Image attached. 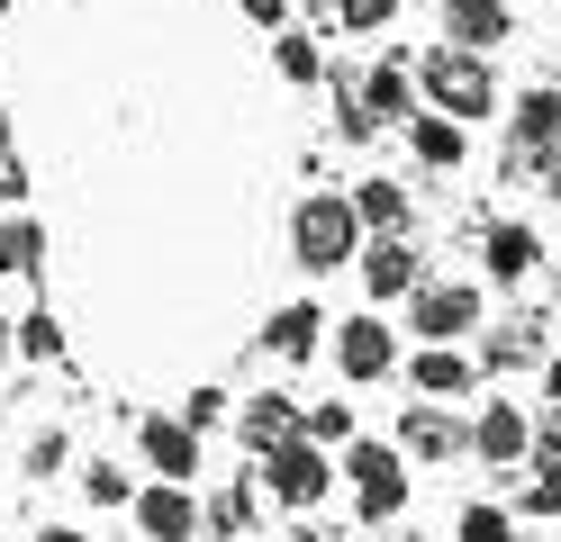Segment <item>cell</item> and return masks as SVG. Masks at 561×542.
I'll use <instances>...</instances> for the list:
<instances>
[{
	"label": "cell",
	"mask_w": 561,
	"mask_h": 542,
	"mask_svg": "<svg viewBox=\"0 0 561 542\" xmlns=\"http://www.w3.org/2000/svg\"><path fill=\"white\" fill-rule=\"evenodd\" d=\"M416 72V100L426 108H444V118H462V127H480V118H499L507 108V91H499V72H489V55H471V46H426L408 64Z\"/></svg>",
	"instance_id": "1"
},
{
	"label": "cell",
	"mask_w": 561,
	"mask_h": 542,
	"mask_svg": "<svg viewBox=\"0 0 561 542\" xmlns=\"http://www.w3.org/2000/svg\"><path fill=\"white\" fill-rule=\"evenodd\" d=\"M335 470H344V488H354V516H363V524H390V516H408L416 461L390 443V434H354V443L335 452Z\"/></svg>",
	"instance_id": "2"
},
{
	"label": "cell",
	"mask_w": 561,
	"mask_h": 542,
	"mask_svg": "<svg viewBox=\"0 0 561 542\" xmlns=\"http://www.w3.org/2000/svg\"><path fill=\"white\" fill-rule=\"evenodd\" d=\"M290 263L299 272H354L363 263V217L344 191H308L290 208Z\"/></svg>",
	"instance_id": "3"
},
{
	"label": "cell",
	"mask_w": 561,
	"mask_h": 542,
	"mask_svg": "<svg viewBox=\"0 0 561 542\" xmlns=\"http://www.w3.org/2000/svg\"><path fill=\"white\" fill-rule=\"evenodd\" d=\"M399 325H408V344H480L489 280H426V289L399 308Z\"/></svg>",
	"instance_id": "4"
},
{
	"label": "cell",
	"mask_w": 561,
	"mask_h": 542,
	"mask_svg": "<svg viewBox=\"0 0 561 542\" xmlns=\"http://www.w3.org/2000/svg\"><path fill=\"white\" fill-rule=\"evenodd\" d=\"M254 480H263V497H272V506H327V488L344 480V470H335V452H327V443H308V434H299V443H280V452H263V461H254Z\"/></svg>",
	"instance_id": "5"
},
{
	"label": "cell",
	"mask_w": 561,
	"mask_h": 542,
	"mask_svg": "<svg viewBox=\"0 0 561 542\" xmlns=\"http://www.w3.org/2000/svg\"><path fill=\"white\" fill-rule=\"evenodd\" d=\"M327 353H335V371L354 380V389H371V380H390V371H399V325L380 316V308H354V316H335Z\"/></svg>",
	"instance_id": "6"
},
{
	"label": "cell",
	"mask_w": 561,
	"mask_h": 542,
	"mask_svg": "<svg viewBox=\"0 0 561 542\" xmlns=\"http://www.w3.org/2000/svg\"><path fill=\"white\" fill-rule=\"evenodd\" d=\"M399 380H408V397H426V407H471L480 397V353L471 344H416L399 361Z\"/></svg>",
	"instance_id": "7"
},
{
	"label": "cell",
	"mask_w": 561,
	"mask_h": 542,
	"mask_svg": "<svg viewBox=\"0 0 561 542\" xmlns=\"http://www.w3.org/2000/svg\"><path fill=\"white\" fill-rule=\"evenodd\" d=\"M354 280H363V299L371 308H408L416 299V289H426L435 272H426V244H416V235H363V263H354Z\"/></svg>",
	"instance_id": "8"
},
{
	"label": "cell",
	"mask_w": 561,
	"mask_h": 542,
	"mask_svg": "<svg viewBox=\"0 0 561 542\" xmlns=\"http://www.w3.org/2000/svg\"><path fill=\"white\" fill-rule=\"evenodd\" d=\"M471 461L480 470H525L535 461V407L525 397H480L471 407Z\"/></svg>",
	"instance_id": "9"
},
{
	"label": "cell",
	"mask_w": 561,
	"mask_h": 542,
	"mask_svg": "<svg viewBox=\"0 0 561 542\" xmlns=\"http://www.w3.org/2000/svg\"><path fill=\"white\" fill-rule=\"evenodd\" d=\"M552 154H561V82H535V91L507 100V163L535 172Z\"/></svg>",
	"instance_id": "10"
},
{
	"label": "cell",
	"mask_w": 561,
	"mask_h": 542,
	"mask_svg": "<svg viewBox=\"0 0 561 542\" xmlns=\"http://www.w3.org/2000/svg\"><path fill=\"white\" fill-rule=\"evenodd\" d=\"M390 443H399L408 461H471V416H453V407H426V397H408Z\"/></svg>",
	"instance_id": "11"
},
{
	"label": "cell",
	"mask_w": 561,
	"mask_h": 542,
	"mask_svg": "<svg viewBox=\"0 0 561 542\" xmlns=\"http://www.w3.org/2000/svg\"><path fill=\"white\" fill-rule=\"evenodd\" d=\"M535 272H543V227H525V217L480 227V280L489 289H525Z\"/></svg>",
	"instance_id": "12"
},
{
	"label": "cell",
	"mask_w": 561,
	"mask_h": 542,
	"mask_svg": "<svg viewBox=\"0 0 561 542\" xmlns=\"http://www.w3.org/2000/svg\"><path fill=\"white\" fill-rule=\"evenodd\" d=\"M471 353H480V371H543L552 361V316H489Z\"/></svg>",
	"instance_id": "13"
},
{
	"label": "cell",
	"mask_w": 561,
	"mask_h": 542,
	"mask_svg": "<svg viewBox=\"0 0 561 542\" xmlns=\"http://www.w3.org/2000/svg\"><path fill=\"white\" fill-rule=\"evenodd\" d=\"M136 461H146L154 470V480H199V461H208V434H191L182 416H146V425H136Z\"/></svg>",
	"instance_id": "14"
},
{
	"label": "cell",
	"mask_w": 561,
	"mask_h": 542,
	"mask_svg": "<svg viewBox=\"0 0 561 542\" xmlns=\"http://www.w3.org/2000/svg\"><path fill=\"white\" fill-rule=\"evenodd\" d=\"M327 335H335V316H327L318 299H280V308L263 316V353H272V361H290V371H299V361H318Z\"/></svg>",
	"instance_id": "15"
},
{
	"label": "cell",
	"mask_w": 561,
	"mask_h": 542,
	"mask_svg": "<svg viewBox=\"0 0 561 542\" xmlns=\"http://www.w3.org/2000/svg\"><path fill=\"white\" fill-rule=\"evenodd\" d=\"M299 434H308V407H299V397H280V389H254L236 407V443L254 452V461L280 452V443H299Z\"/></svg>",
	"instance_id": "16"
},
{
	"label": "cell",
	"mask_w": 561,
	"mask_h": 542,
	"mask_svg": "<svg viewBox=\"0 0 561 542\" xmlns=\"http://www.w3.org/2000/svg\"><path fill=\"white\" fill-rule=\"evenodd\" d=\"M127 516H136V533H146V542H199V497H191L182 480H146Z\"/></svg>",
	"instance_id": "17"
},
{
	"label": "cell",
	"mask_w": 561,
	"mask_h": 542,
	"mask_svg": "<svg viewBox=\"0 0 561 542\" xmlns=\"http://www.w3.org/2000/svg\"><path fill=\"white\" fill-rule=\"evenodd\" d=\"M344 199H354L363 235H416V199H408V181H390V172H363Z\"/></svg>",
	"instance_id": "18"
},
{
	"label": "cell",
	"mask_w": 561,
	"mask_h": 542,
	"mask_svg": "<svg viewBox=\"0 0 561 542\" xmlns=\"http://www.w3.org/2000/svg\"><path fill=\"white\" fill-rule=\"evenodd\" d=\"M408 154H416V172H462L471 163V127L444 118V108H416L408 118Z\"/></svg>",
	"instance_id": "19"
},
{
	"label": "cell",
	"mask_w": 561,
	"mask_h": 542,
	"mask_svg": "<svg viewBox=\"0 0 561 542\" xmlns=\"http://www.w3.org/2000/svg\"><path fill=\"white\" fill-rule=\"evenodd\" d=\"M354 91H363V108H371V118H380V127H408V118H416V108H426V100H416V72H408L399 55H380V64L363 72V82H354Z\"/></svg>",
	"instance_id": "20"
},
{
	"label": "cell",
	"mask_w": 561,
	"mask_h": 542,
	"mask_svg": "<svg viewBox=\"0 0 561 542\" xmlns=\"http://www.w3.org/2000/svg\"><path fill=\"white\" fill-rule=\"evenodd\" d=\"M507 27H516L507 0H444V36H453V46H471V55L507 46Z\"/></svg>",
	"instance_id": "21"
},
{
	"label": "cell",
	"mask_w": 561,
	"mask_h": 542,
	"mask_svg": "<svg viewBox=\"0 0 561 542\" xmlns=\"http://www.w3.org/2000/svg\"><path fill=\"white\" fill-rule=\"evenodd\" d=\"M254 488H263L254 470H236V480L199 506V533H208V542H244V533H254Z\"/></svg>",
	"instance_id": "22"
},
{
	"label": "cell",
	"mask_w": 561,
	"mask_h": 542,
	"mask_svg": "<svg viewBox=\"0 0 561 542\" xmlns=\"http://www.w3.org/2000/svg\"><path fill=\"white\" fill-rule=\"evenodd\" d=\"M272 72L290 91H327V46L308 27H272Z\"/></svg>",
	"instance_id": "23"
},
{
	"label": "cell",
	"mask_w": 561,
	"mask_h": 542,
	"mask_svg": "<svg viewBox=\"0 0 561 542\" xmlns=\"http://www.w3.org/2000/svg\"><path fill=\"white\" fill-rule=\"evenodd\" d=\"M37 263H46L37 208H0V272H10V280H37Z\"/></svg>",
	"instance_id": "24"
},
{
	"label": "cell",
	"mask_w": 561,
	"mask_h": 542,
	"mask_svg": "<svg viewBox=\"0 0 561 542\" xmlns=\"http://www.w3.org/2000/svg\"><path fill=\"white\" fill-rule=\"evenodd\" d=\"M444 542H516V506H499V497H471L462 516H453V533Z\"/></svg>",
	"instance_id": "25"
},
{
	"label": "cell",
	"mask_w": 561,
	"mask_h": 542,
	"mask_svg": "<svg viewBox=\"0 0 561 542\" xmlns=\"http://www.w3.org/2000/svg\"><path fill=\"white\" fill-rule=\"evenodd\" d=\"M73 480H82V497H91V506H136V470H127V461H110V452H91Z\"/></svg>",
	"instance_id": "26"
},
{
	"label": "cell",
	"mask_w": 561,
	"mask_h": 542,
	"mask_svg": "<svg viewBox=\"0 0 561 542\" xmlns=\"http://www.w3.org/2000/svg\"><path fill=\"white\" fill-rule=\"evenodd\" d=\"M64 461H73V434H64V425H37V434L19 443V470H27V480H55Z\"/></svg>",
	"instance_id": "27"
},
{
	"label": "cell",
	"mask_w": 561,
	"mask_h": 542,
	"mask_svg": "<svg viewBox=\"0 0 561 542\" xmlns=\"http://www.w3.org/2000/svg\"><path fill=\"white\" fill-rule=\"evenodd\" d=\"M399 10H408V0H327V19H335L344 36H380V27H399Z\"/></svg>",
	"instance_id": "28"
},
{
	"label": "cell",
	"mask_w": 561,
	"mask_h": 542,
	"mask_svg": "<svg viewBox=\"0 0 561 542\" xmlns=\"http://www.w3.org/2000/svg\"><path fill=\"white\" fill-rule=\"evenodd\" d=\"M308 443H327V452L354 443V397H308Z\"/></svg>",
	"instance_id": "29"
},
{
	"label": "cell",
	"mask_w": 561,
	"mask_h": 542,
	"mask_svg": "<svg viewBox=\"0 0 561 542\" xmlns=\"http://www.w3.org/2000/svg\"><path fill=\"white\" fill-rule=\"evenodd\" d=\"M19 361H64V325H55V308H27V316H19Z\"/></svg>",
	"instance_id": "30"
},
{
	"label": "cell",
	"mask_w": 561,
	"mask_h": 542,
	"mask_svg": "<svg viewBox=\"0 0 561 542\" xmlns=\"http://www.w3.org/2000/svg\"><path fill=\"white\" fill-rule=\"evenodd\" d=\"M227 416H236V397H227V389H191V397H182V425H191V434H218Z\"/></svg>",
	"instance_id": "31"
},
{
	"label": "cell",
	"mask_w": 561,
	"mask_h": 542,
	"mask_svg": "<svg viewBox=\"0 0 561 542\" xmlns=\"http://www.w3.org/2000/svg\"><path fill=\"white\" fill-rule=\"evenodd\" d=\"M516 516H561V480H552V470H525V488H516Z\"/></svg>",
	"instance_id": "32"
},
{
	"label": "cell",
	"mask_w": 561,
	"mask_h": 542,
	"mask_svg": "<svg viewBox=\"0 0 561 542\" xmlns=\"http://www.w3.org/2000/svg\"><path fill=\"white\" fill-rule=\"evenodd\" d=\"M525 470H552V480H561V416H535V461H525Z\"/></svg>",
	"instance_id": "33"
},
{
	"label": "cell",
	"mask_w": 561,
	"mask_h": 542,
	"mask_svg": "<svg viewBox=\"0 0 561 542\" xmlns=\"http://www.w3.org/2000/svg\"><path fill=\"white\" fill-rule=\"evenodd\" d=\"M236 10L254 19V27H280V19H290V0H236Z\"/></svg>",
	"instance_id": "34"
},
{
	"label": "cell",
	"mask_w": 561,
	"mask_h": 542,
	"mask_svg": "<svg viewBox=\"0 0 561 542\" xmlns=\"http://www.w3.org/2000/svg\"><path fill=\"white\" fill-rule=\"evenodd\" d=\"M543 407H552V416H561V353H552V361H543Z\"/></svg>",
	"instance_id": "35"
},
{
	"label": "cell",
	"mask_w": 561,
	"mask_h": 542,
	"mask_svg": "<svg viewBox=\"0 0 561 542\" xmlns=\"http://www.w3.org/2000/svg\"><path fill=\"white\" fill-rule=\"evenodd\" d=\"M27 542H91V533H82V524H37Z\"/></svg>",
	"instance_id": "36"
},
{
	"label": "cell",
	"mask_w": 561,
	"mask_h": 542,
	"mask_svg": "<svg viewBox=\"0 0 561 542\" xmlns=\"http://www.w3.org/2000/svg\"><path fill=\"white\" fill-rule=\"evenodd\" d=\"M19 353V316H0V361H10Z\"/></svg>",
	"instance_id": "37"
},
{
	"label": "cell",
	"mask_w": 561,
	"mask_h": 542,
	"mask_svg": "<svg viewBox=\"0 0 561 542\" xmlns=\"http://www.w3.org/2000/svg\"><path fill=\"white\" fill-rule=\"evenodd\" d=\"M543 191H552V208H561V154H552V163H543Z\"/></svg>",
	"instance_id": "38"
},
{
	"label": "cell",
	"mask_w": 561,
	"mask_h": 542,
	"mask_svg": "<svg viewBox=\"0 0 561 542\" xmlns=\"http://www.w3.org/2000/svg\"><path fill=\"white\" fill-rule=\"evenodd\" d=\"M552 325H561V272H552Z\"/></svg>",
	"instance_id": "39"
},
{
	"label": "cell",
	"mask_w": 561,
	"mask_h": 542,
	"mask_svg": "<svg viewBox=\"0 0 561 542\" xmlns=\"http://www.w3.org/2000/svg\"><path fill=\"white\" fill-rule=\"evenodd\" d=\"M0 10H10V0H0Z\"/></svg>",
	"instance_id": "40"
}]
</instances>
